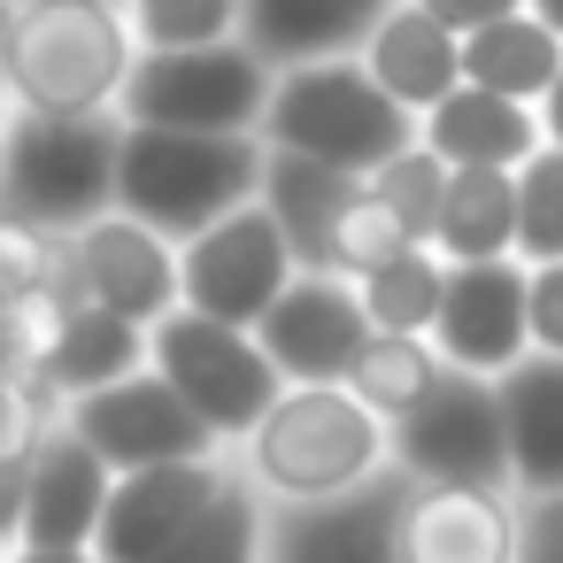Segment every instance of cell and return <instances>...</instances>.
Here are the masks:
<instances>
[{"label": "cell", "instance_id": "d6a6232c", "mask_svg": "<svg viewBox=\"0 0 563 563\" xmlns=\"http://www.w3.org/2000/svg\"><path fill=\"white\" fill-rule=\"evenodd\" d=\"M401 247H424L394 209H386V194L363 178V194L347 201V217H340V240H332V271L340 278H363V271H378V263H394Z\"/></svg>", "mask_w": 563, "mask_h": 563}, {"label": "cell", "instance_id": "277c9868", "mask_svg": "<svg viewBox=\"0 0 563 563\" xmlns=\"http://www.w3.org/2000/svg\"><path fill=\"white\" fill-rule=\"evenodd\" d=\"M263 140L278 155H309V163H332V170L371 178L378 163H394L417 140V117L363 70V55H324V63L278 70Z\"/></svg>", "mask_w": 563, "mask_h": 563}, {"label": "cell", "instance_id": "74e56055", "mask_svg": "<svg viewBox=\"0 0 563 563\" xmlns=\"http://www.w3.org/2000/svg\"><path fill=\"white\" fill-rule=\"evenodd\" d=\"M9 563H101L93 548H9Z\"/></svg>", "mask_w": 563, "mask_h": 563}, {"label": "cell", "instance_id": "d6986e66", "mask_svg": "<svg viewBox=\"0 0 563 563\" xmlns=\"http://www.w3.org/2000/svg\"><path fill=\"white\" fill-rule=\"evenodd\" d=\"M424 147L440 155V163H455V170H525L540 147H548V124H540V109L532 101H509V93H494V86H455L424 124Z\"/></svg>", "mask_w": 563, "mask_h": 563}, {"label": "cell", "instance_id": "6da1fadb", "mask_svg": "<svg viewBox=\"0 0 563 563\" xmlns=\"http://www.w3.org/2000/svg\"><path fill=\"white\" fill-rule=\"evenodd\" d=\"M140 55L124 0H24L0 86L40 117H124Z\"/></svg>", "mask_w": 563, "mask_h": 563}, {"label": "cell", "instance_id": "3957f363", "mask_svg": "<svg viewBox=\"0 0 563 563\" xmlns=\"http://www.w3.org/2000/svg\"><path fill=\"white\" fill-rule=\"evenodd\" d=\"M271 140L263 132H170V124H124V170L117 209L147 217L178 247L209 232L217 217L263 201Z\"/></svg>", "mask_w": 563, "mask_h": 563}, {"label": "cell", "instance_id": "ab89813d", "mask_svg": "<svg viewBox=\"0 0 563 563\" xmlns=\"http://www.w3.org/2000/svg\"><path fill=\"white\" fill-rule=\"evenodd\" d=\"M16 9L24 0H0V63H9V40H16Z\"/></svg>", "mask_w": 563, "mask_h": 563}, {"label": "cell", "instance_id": "5bb4252c", "mask_svg": "<svg viewBox=\"0 0 563 563\" xmlns=\"http://www.w3.org/2000/svg\"><path fill=\"white\" fill-rule=\"evenodd\" d=\"M525 494L501 478H409L401 563H517Z\"/></svg>", "mask_w": 563, "mask_h": 563}, {"label": "cell", "instance_id": "60d3db41", "mask_svg": "<svg viewBox=\"0 0 563 563\" xmlns=\"http://www.w3.org/2000/svg\"><path fill=\"white\" fill-rule=\"evenodd\" d=\"M525 9H532L540 24H555V32H563V0H525Z\"/></svg>", "mask_w": 563, "mask_h": 563}, {"label": "cell", "instance_id": "8d00e7d4", "mask_svg": "<svg viewBox=\"0 0 563 563\" xmlns=\"http://www.w3.org/2000/svg\"><path fill=\"white\" fill-rule=\"evenodd\" d=\"M424 9H432L440 24H455V32H478V24H494V16H517L525 0H424Z\"/></svg>", "mask_w": 563, "mask_h": 563}, {"label": "cell", "instance_id": "4fadbf2b", "mask_svg": "<svg viewBox=\"0 0 563 563\" xmlns=\"http://www.w3.org/2000/svg\"><path fill=\"white\" fill-rule=\"evenodd\" d=\"M371 332L378 324L363 309V286L340 278V271H301L271 301V317L255 324V340L271 347V363L286 371V386H340Z\"/></svg>", "mask_w": 563, "mask_h": 563}, {"label": "cell", "instance_id": "7402d4cb", "mask_svg": "<svg viewBox=\"0 0 563 563\" xmlns=\"http://www.w3.org/2000/svg\"><path fill=\"white\" fill-rule=\"evenodd\" d=\"M355 194H363L355 170H332V163H309V155H278V147H271L263 201H271V217L286 224L301 271H332V240H340V217H347Z\"/></svg>", "mask_w": 563, "mask_h": 563}, {"label": "cell", "instance_id": "e575fe53", "mask_svg": "<svg viewBox=\"0 0 563 563\" xmlns=\"http://www.w3.org/2000/svg\"><path fill=\"white\" fill-rule=\"evenodd\" d=\"M532 355H563V263H532Z\"/></svg>", "mask_w": 563, "mask_h": 563}, {"label": "cell", "instance_id": "b9f144b4", "mask_svg": "<svg viewBox=\"0 0 563 563\" xmlns=\"http://www.w3.org/2000/svg\"><path fill=\"white\" fill-rule=\"evenodd\" d=\"M9 124H16V101H9V86H0V155H9Z\"/></svg>", "mask_w": 563, "mask_h": 563}, {"label": "cell", "instance_id": "f546056e", "mask_svg": "<svg viewBox=\"0 0 563 563\" xmlns=\"http://www.w3.org/2000/svg\"><path fill=\"white\" fill-rule=\"evenodd\" d=\"M448 178H455V163H440L432 147H424V132L394 155V163H378L371 170V186L386 194V209L417 232V240H432V224H440V201H448Z\"/></svg>", "mask_w": 563, "mask_h": 563}, {"label": "cell", "instance_id": "4316f807", "mask_svg": "<svg viewBox=\"0 0 563 563\" xmlns=\"http://www.w3.org/2000/svg\"><path fill=\"white\" fill-rule=\"evenodd\" d=\"M440 371H448V355H440L424 332H371L340 386H347L363 409H378L386 424H401V417L440 386Z\"/></svg>", "mask_w": 563, "mask_h": 563}, {"label": "cell", "instance_id": "d4e9b609", "mask_svg": "<svg viewBox=\"0 0 563 563\" xmlns=\"http://www.w3.org/2000/svg\"><path fill=\"white\" fill-rule=\"evenodd\" d=\"M432 247L448 263H501L517 255V170H455Z\"/></svg>", "mask_w": 563, "mask_h": 563}, {"label": "cell", "instance_id": "8fae6325", "mask_svg": "<svg viewBox=\"0 0 563 563\" xmlns=\"http://www.w3.org/2000/svg\"><path fill=\"white\" fill-rule=\"evenodd\" d=\"M70 294L93 309H117L132 324H163L186 301V271H178V240L155 232L132 209H109L93 224L70 232Z\"/></svg>", "mask_w": 563, "mask_h": 563}, {"label": "cell", "instance_id": "4dcf8cb0", "mask_svg": "<svg viewBox=\"0 0 563 563\" xmlns=\"http://www.w3.org/2000/svg\"><path fill=\"white\" fill-rule=\"evenodd\" d=\"M517 255L563 263V147L555 140L517 170Z\"/></svg>", "mask_w": 563, "mask_h": 563}, {"label": "cell", "instance_id": "2e32d148", "mask_svg": "<svg viewBox=\"0 0 563 563\" xmlns=\"http://www.w3.org/2000/svg\"><path fill=\"white\" fill-rule=\"evenodd\" d=\"M401 494H409V471L394 463L355 494L278 509L271 563H401Z\"/></svg>", "mask_w": 563, "mask_h": 563}, {"label": "cell", "instance_id": "7a4b0ae2", "mask_svg": "<svg viewBox=\"0 0 563 563\" xmlns=\"http://www.w3.org/2000/svg\"><path fill=\"white\" fill-rule=\"evenodd\" d=\"M232 455L278 509H294V501L355 494L378 471H394V424L363 409L347 386H286Z\"/></svg>", "mask_w": 563, "mask_h": 563}, {"label": "cell", "instance_id": "cb8c5ba5", "mask_svg": "<svg viewBox=\"0 0 563 563\" xmlns=\"http://www.w3.org/2000/svg\"><path fill=\"white\" fill-rule=\"evenodd\" d=\"M147 363H155V324H132V317H117V309H93V301H78L70 332H63L55 363H47V386H55L63 401H78V394H93V386H117V378L147 371Z\"/></svg>", "mask_w": 563, "mask_h": 563}, {"label": "cell", "instance_id": "ac0fdd59", "mask_svg": "<svg viewBox=\"0 0 563 563\" xmlns=\"http://www.w3.org/2000/svg\"><path fill=\"white\" fill-rule=\"evenodd\" d=\"M363 55V70L424 124L455 86H463V32L455 24H440L424 0H394V9L371 24V40L355 47Z\"/></svg>", "mask_w": 563, "mask_h": 563}, {"label": "cell", "instance_id": "30bf717a", "mask_svg": "<svg viewBox=\"0 0 563 563\" xmlns=\"http://www.w3.org/2000/svg\"><path fill=\"white\" fill-rule=\"evenodd\" d=\"M394 463H401L409 478H501V486H509L501 386L448 363L440 386L394 424Z\"/></svg>", "mask_w": 563, "mask_h": 563}, {"label": "cell", "instance_id": "9a60e30c", "mask_svg": "<svg viewBox=\"0 0 563 563\" xmlns=\"http://www.w3.org/2000/svg\"><path fill=\"white\" fill-rule=\"evenodd\" d=\"M232 471H240V455H194V463L117 471V494H109V517H101L93 555H101V563H155V555L232 486Z\"/></svg>", "mask_w": 563, "mask_h": 563}, {"label": "cell", "instance_id": "f1b7e54d", "mask_svg": "<svg viewBox=\"0 0 563 563\" xmlns=\"http://www.w3.org/2000/svg\"><path fill=\"white\" fill-rule=\"evenodd\" d=\"M70 317H78V294L70 286H16V294H0V371L47 378Z\"/></svg>", "mask_w": 563, "mask_h": 563}, {"label": "cell", "instance_id": "44dd1931", "mask_svg": "<svg viewBox=\"0 0 563 563\" xmlns=\"http://www.w3.org/2000/svg\"><path fill=\"white\" fill-rule=\"evenodd\" d=\"M501 386V424H509V486L548 494L563 486V355H525Z\"/></svg>", "mask_w": 563, "mask_h": 563}, {"label": "cell", "instance_id": "e0dca14e", "mask_svg": "<svg viewBox=\"0 0 563 563\" xmlns=\"http://www.w3.org/2000/svg\"><path fill=\"white\" fill-rule=\"evenodd\" d=\"M109 494H117L109 455L70 417H55L32 448V501H24V540L16 548H93L101 517H109Z\"/></svg>", "mask_w": 563, "mask_h": 563}, {"label": "cell", "instance_id": "5b68a950", "mask_svg": "<svg viewBox=\"0 0 563 563\" xmlns=\"http://www.w3.org/2000/svg\"><path fill=\"white\" fill-rule=\"evenodd\" d=\"M117 170H124V117L16 109L9 155H0V209L47 232H78L117 209Z\"/></svg>", "mask_w": 563, "mask_h": 563}, {"label": "cell", "instance_id": "484cf974", "mask_svg": "<svg viewBox=\"0 0 563 563\" xmlns=\"http://www.w3.org/2000/svg\"><path fill=\"white\" fill-rule=\"evenodd\" d=\"M271 517H278V501H271L247 471H232V486H224L155 563H271Z\"/></svg>", "mask_w": 563, "mask_h": 563}, {"label": "cell", "instance_id": "83f0119b", "mask_svg": "<svg viewBox=\"0 0 563 563\" xmlns=\"http://www.w3.org/2000/svg\"><path fill=\"white\" fill-rule=\"evenodd\" d=\"M448 255L424 240V247H401L394 263H378V271H363L355 286H363V309H371V324L378 332H424L432 340V324H440V301H448Z\"/></svg>", "mask_w": 563, "mask_h": 563}, {"label": "cell", "instance_id": "836d02e7", "mask_svg": "<svg viewBox=\"0 0 563 563\" xmlns=\"http://www.w3.org/2000/svg\"><path fill=\"white\" fill-rule=\"evenodd\" d=\"M517 563H563V486L525 494V517H517Z\"/></svg>", "mask_w": 563, "mask_h": 563}, {"label": "cell", "instance_id": "f35d334b", "mask_svg": "<svg viewBox=\"0 0 563 563\" xmlns=\"http://www.w3.org/2000/svg\"><path fill=\"white\" fill-rule=\"evenodd\" d=\"M540 124H548V140H555V147H563V78H555V86H548V101H540Z\"/></svg>", "mask_w": 563, "mask_h": 563}, {"label": "cell", "instance_id": "ffe728a7", "mask_svg": "<svg viewBox=\"0 0 563 563\" xmlns=\"http://www.w3.org/2000/svg\"><path fill=\"white\" fill-rule=\"evenodd\" d=\"M240 9H247L240 16V40L271 70H294V63L355 55L394 0H240Z\"/></svg>", "mask_w": 563, "mask_h": 563}, {"label": "cell", "instance_id": "8992f818", "mask_svg": "<svg viewBox=\"0 0 563 563\" xmlns=\"http://www.w3.org/2000/svg\"><path fill=\"white\" fill-rule=\"evenodd\" d=\"M155 371L201 409V424L224 448H240L271 417V401L286 394V371L271 363L255 324H224V317H201L186 301L155 324Z\"/></svg>", "mask_w": 563, "mask_h": 563}, {"label": "cell", "instance_id": "ba28073f", "mask_svg": "<svg viewBox=\"0 0 563 563\" xmlns=\"http://www.w3.org/2000/svg\"><path fill=\"white\" fill-rule=\"evenodd\" d=\"M186 271V309L224 317V324H263L271 301L301 278V255L286 240V224L271 217V201H247L232 217H217L209 232H194L178 247Z\"/></svg>", "mask_w": 563, "mask_h": 563}, {"label": "cell", "instance_id": "d590c367", "mask_svg": "<svg viewBox=\"0 0 563 563\" xmlns=\"http://www.w3.org/2000/svg\"><path fill=\"white\" fill-rule=\"evenodd\" d=\"M24 501H32V448L0 455V548L24 540Z\"/></svg>", "mask_w": 563, "mask_h": 563}, {"label": "cell", "instance_id": "52a82bcc", "mask_svg": "<svg viewBox=\"0 0 563 563\" xmlns=\"http://www.w3.org/2000/svg\"><path fill=\"white\" fill-rule=\"evenodd\" d=\"M278 70L247 40L217 47H147L124 93V124H170V132H263Z\"/></svg>", "mask_w": 563, "mask_h": 563}, {"label": "cell", "instance_id": "9c48e42d", "mask_svg": "<svg viewBox=\"0 0 563 563\" xmlns=\"http://www.w3.org/2000/svg\"><path fill=\"white\" fill-rule=\"evenodd\" d=\"M63 417L109 455V471H147V463H194V455H232L209 424H201V409L147 363V371H132V378H117V386H93V394H78V401H63Z\"/></svg>", "mask_w": 563, "mask_h": 563}, {"label": "cell", "instance_id": "1f68e13d", "mask_svg": "<svg viewBox=\"0 0 563 563\" xmlns=\"http://www.w3.org/2000/svg\"><path fill=\"white\" fill-rule=\"evenodd\" d=\"M140 47H217L240 40V0H124Z\"/></svg>", "mask_w": 563, "mask_h": 563}, {"label": "cell", "instance_id": "603a6c76", "mask_svg": "<svg viewBox=\"0 0 563 563\" xmlns=\"http://www.w3.org/2000/svg\"><path fill=\"white\" fill-rule=\"evenodd\" d=\"M463 78L540 109V101H548V86L563 78V32H555V24H540L532 9L494 16V24L463 32Z\"/></svg>", "mask_w": 563, "mask_h": 563}, {"label": "cell", "instance_id": "7c38bea8", "mask_svg": "<svg viewBox=\"0 0 563 563\" xmlns=\"http://www.w3.org/2000/svg\"><path fill=\"white\" fill-rule=\"evenodd\" d=\"M432 347L455 371L478 378H509L532 355V263L501 255V263H455L448 271V301L432 324Z\"/></svg>", "mask_w": 563, "mask_h": 563}]
</instances>
